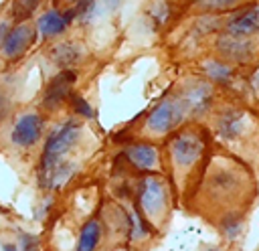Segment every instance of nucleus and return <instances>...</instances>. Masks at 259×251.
I'll return each instance as SVG.
<instances>
[{"instance_id":"obj_3","label":"nucleus","mask_w":259,"mask_h":251,"mask_svg":"<svg viewBox=\"0 0 259 251\" xmlns=\"http://www.w3.org/2000/svg\"><path fill=\"white\" fill-rule=\"evenodd\" d=\"M214 138L206 123L190 121L170 134L164 144L166 168L174 178V184L180 192L196 190L204 168L210 160V146Z\"/></svg>"},{"instance_id":"obj_23","label":"nucleus","mask_w":259,"mask_h":251,"mask_svg":"<svg viewBox=\"0 0 259 251\" xmlns=\"http://www.w3.org/2000/svg\"><path fill=\"white\" fill-rule=\"evenodd\" d=\"M8 111H10V101H8V97L4 93H0V121L4 119V115Z\"/></svg>"},{"instance_id":"obj_22","label":"nucleus","mask_w":259,"mask_h":251,"mask_svg":"<svg viewBox=\"0 0 259 251\" xmlns=\"http://www.w3.org/2000/svg\"><path fill=\"white\" fill-rule=\"evenodd\" d=\"M12 20H0V47L4 45V40H6V36H8V32L12 30Z\"/></svg>"},{"instance_id":"obj_5","label":"nucleus","mask_w":259,"mask_h":251,"mask_svg":"<svg viewBox=\"0 0 259 251\" xmlns=\"http://www.w3.org/2000/svg\"><path fill=\"white\" fill-rule=\"evenodd\" d=\"M136 206L150 221L160 225L172 208V186L164 174H142L136 182Z\"/></svg>"},{"instance_id":"obj_13","label":"nucleus","mask_w":259,"mask_h":251,"mask_svg":"<svg viewBox=\"0 0 259 251\" xmlns=\"http://www.w3.org/2000/svg\"><path fill=\"white\" fill-rule=\"evenodd\" d=\"M75 83H77V71H73V69H63V71H59V73L47 83V87H45V93H42V107H45L47 111L59 109L65 101H69Z\"/></svg>"},{"instance_id":"obj_21","label":"nucleus","mask_w":259,"mask_h":251,"mask_svg":"<svg viewBox=\"0 0 259 251\" xmlns=\"http://www.w3.org/2000/svg\"><path fill=\"white\" fill-rule=\"evenodd\" d=\"M18 243H20V251H40L38 239L34 235H30V233H22Z\"/></svg>"},{"instance_id":"obj_14","label":"nucleus","mask_w":259,"mask_h":251,"mask_svg":"<svg viewBox=\"0 0 259 251\" xmlns=\"http://www.w3.org/2000/svg\"><path fill=\"white\" fill-rule=\"evenodd\" d=\"M47 59L59 67L61 71L63 69H73L75 65L83 63V59L87 57V49L81 40H75V38H67V40H57L53 43L49 49H47Z\"/></svg>"},{"instance_id":"obj_2","label":"nucleus","mask_w":259,"mask_h":251,"mask_svg":"<svg viewBox=\"0 0 259 251\" xmlns=\"http://www.w3.org/2000/svg\"><path fill=\"white\" fill-rule=\"evenodd\" d=\"M196 190H200L208 204L221 206V215L231 211L247 213L257 194L255 170L229 152L212 154Z\"/></svg>"},{"instance_id":"obj_12","label":"nucleus","mask_w":259,"mask_h":251,"mask_svg":"<svg viewBox=\"0 0 259 251\" xmlns=\"http://www.w3.org/2000/svg\"><path fill=\"white\" fill-rule=\"evenodd\" d=\"M77 20L75 16V10L73 6L71 8H65V10H59V8H47L45 12H40L34 20V26H36V32L42 40H53V38H59L63 36L71 22Z\"/></svg>"},{"instance_id":"obj_15","label":"nucleus","mask_w":259,"mask_h":251,"mask_svg":"<svg viewBox=\"0 0 259 251\" xmlns=\"http://www.w3.org/2000/svg\"><path fill=\"white\" fill-rule=\"evenodd\" d=\"M259 0H186L180 6V12L184 16H204V14H229L235 10H241L245 6H251Z\"/></svg>"},{"instance_id":"obj_26","label":"nucleus","mask_w":259,"mask_h":251,"mask_svg":"<svg viewBox=\"0 0 259 251\" xmlns=\"http://www.w3.org/2000/svg\"><path fill=\"white\" fill-rule=\"evenodd\" d=\"M115 251H132V249H115Z\"/></svg>"},{"instance_id":"obj_1","label":"nucleus","mask_w":259,"mask_h":251,"mask_svg":"<svg viewBox=\"0 0 259 251\" xmlns=\"http://www.w3.org/2000/svg\"><path fill=\"white\" fill-rule=\"evenodd\" d=\"M184 45L243 69L259 65V2L229 14L186 16Z\"/></svg>"},{"instance_id":"obj_18","label":"nucleus","mask_w":259,"mask_h":251,"mask_svg":"<svg viewBox=\"0 0 259 251\" xmlns=\"http://www.w3.org/2000/svg\"><path fill=\"white\" fill-rule=\"evenodd\" d=\"M69 105H71V109L75 111V115L77 117H81V119H93L95 117V109H93V105L81 95V93H71V97H69Z\"/></svg>"},{"instance_id":"obj_27","label":"nucleus","mask_w":259,"mask_h":251,"mask_svg":"<svg viewBox=\"0 0 259 251\" xmlns=\"http://www.w3.org/2000/svg\"><path fill=\"white\" fill-rule=\"evenodd\" d=\"M184 2H186V0H184ZM184 2H182V4H184Z\"/></svg>"},{"instance_id":"obj_9","label":"nucleus","mask_w":259,"mask_h":251,"mask_svg":"<svg viewBox=\"0 0 259 251\" xmlns=\"http://www.w3.org/2000/svg\"><path fill=\"white\" fill-rule=\"evenodd\" d=\"M121 158L134 170L144 174H162V170L166 168L164 150H160V146L148 138H140L125 144L121 150Z\"/></svg>"},{"instance_id":"obj_4","label":"nucleus","mask_w":259,"mask_h":251,"mask_svg":"<svg viewBox=\"0 0 259 251\" xmlns=\"http://www.w3.org/2000/svg\"><path fill=\"white\" fill-rule=\"evenodd\" d=\"M206 121L212 138L225 152L241 158L259 172V113L255 109L237 99L219 101Z\"/></svg>"},{"instance_id":"obj_6","label":"nucleus","mask_w":259,"mask_h":251,"mask_svg":"<svg viewBox=\"0 0 259 251\" xmlns=\"http://www.w3.org/2000/svg\"><path fill=\"white\" fill-rule=\"evenodd\" d=\"M190 121H192V117H190L188 105L174 91V93L162 97L148 111V115L142 123V132L146 134L148 140H160V138L166 140L170 134H174L176 130H180L182 126H186Z\"/></svg>"},{"instance_id":"obj_25","label":"nucleus","mask_w":259,"mask_h":251,"mask_svg":"<svg viewBox=\"0 0 259 251\" xmlns=\"http://www.w3.org/2000/svg\"><path fill=\"white\" fill-rule=\"evenodd\" d=\"M202 251H223V249H221V247H217V245H206Z\"/></svg>"},{"instance_id":"obj_24","label":"nucleus","mask_w":259,"mask_h":251,"mask_svg":"<svg viewBox=\"0 0 259 251\" xmlns=\"http://www.w3.org/2000/svg\"><path fill=\"white\" fill-rule=\"evenodd\" d=\"M2 251H20V249H18L14 243H6V245L2 247Z\"/></svg>"},{"instance_id":"obj_19","label":"nucleus","mask_w":259,"mask_h":251,"mask_svg":"<svg viewBox=\"0 0 259 251\" xmlns=\"http://www.w3.org/2000/svg\"><path fill=\"white\" fill-rule=\"evenodd\" d=\"M73 10H75V16H77V22L87 24V22L95 16L97 0H77V2L73 4Z\"/></svg>"},{"instance_id":"obj_17","label":"nucleus","mask_w":259,"mask_h":251,"mask_svg":"<svg viewBox=\"0 0 259 251\" xmlns=\"http://www.w3.org/2000/svg\"><path fill=\"white\" fill-rule=\"evenodd\" d=\"M245 221H247L245 211H231L219 217V229L227 241H237L245 231Z\"/></svg>"},{"instance_id":"obj_7","label":"nucleus","mask_w":259,"mask_h":251,"mask_svg":"<svg viewBox=\"0 0 259 251\" xmlns=\"http://www.w3.org/2000/svg\"><path fill=\"white\" fill-rule=\"evenodd\" d=\"M217 91H219V87L214 83H210L206 77H202L200 73L188 75V77L180 79L176 85V93L188 105L192 121H202V123L210 117V113L214 111V107L219 103Z\"/></svg>"},{"instance_id":"obj_11","label":"nucleus","mask_w":259,"mask_h":251,"mask_svg":"<svg viewBox=\"0 0 259 251\" xmlns=\"http://www.w3.org/2000/svg\"><path fill=\"white\" fill-rule=\"evenodd\" d=\"M36 26L30 20H20L12 26V30L8 32L4 45L0 47V57L4 61H18L26 55V51L36 43Z\"/></svg>"},{"instance_id":"obj_16","label":"nucleus","mask_w":259,"mask_h":251,"mask_svg":"<svg viewBox=\"0 0 259 251\" xmlns=\"http://www.w3.org/2000/svg\"><path fill=\"white\" fill-rule=\"evenodd\" d=\"M101 237H103V223L99 219H89L87 223H83L79 231L75 251H97Z\"/></svg>"},{"instance_id":"obj_20","label":"nucleus","mask_w":259,"mask_h":251,"mask_svg":"<svg viewBox=\"0 0 259 251\" xmlns=\"http://www.w3.org/2000/svg\"><path fill=\"white\" fill-rule=\"evenodd\" d=\"M40 4V0H12V16L20 20H26V14L36 10V6Z\"/></svg>"},{"instance_id":"obj_10","label":"nucleus","mask_w":259,"mask_h":251,"mask_svg":"<svg viewBox=\"0 0 259 251\" xmlns=\"http://www.w3.org/2000/svg\"><path fill=\"white\" fill-rule=\"evenodd\" d=\"M45 134V117L36 109L20 111L10 126L8 142L18 150H30L34 148Z\"/></svg>"},{"instance_id":"obj_8","label":"nucleus","mask_w":259,"mask_h":251,"mask_svg":"<svg viewBox=\"0 0 259 251\" xmlns=\"http://www.w3.org/2000/svg\"><path fill=\"white\" fill-rule=\"evenodd\" d=\"M81 134H83V121L79 117H71L61 126H57L45 140L38 168H49L65 160V156H69L71 150L79 144Z\"/></svg>"}]
</instances>
